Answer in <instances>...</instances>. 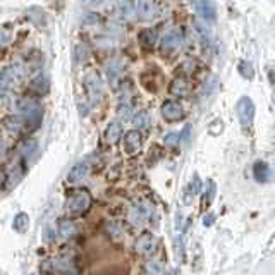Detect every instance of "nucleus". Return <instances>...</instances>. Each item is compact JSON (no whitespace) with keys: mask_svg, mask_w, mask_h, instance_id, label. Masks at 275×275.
Returning a JSON list of instances; mask_svg holds the SVG:
<instances>
[{"mask_svg":"<svg viewBox=\"0 0 275 275\" xmlns=\"http://www.w3.org/2000/svg\"><path fill=\"white\" fill-rule=\"evenodd\" d=\"M193 26H195L196 33H198V35L202 36L203 40L210 42V40H211V31H210V28H208L206 23H202V21H195V23H193Z\"/></svg>","mask_w":275,"mask_h":275,"instance_id":"obj_28","label":"nucleus"},{"mask_svg":"<svg viewBox=\"0 0 275 275\" xmlns=\"http://www.w3.org/2000/svg\"><path fill=\"white\" fill-rule=\"evenodd\" d=\"M165 269H163V263L160 260H150L146 263V275H163Z\"/></svg>","mask_w":275,"mask_h":275,"instance_id":"obj_24","label":"nucleus"},{"mask_svg":"<svg viewBox=\"0 0 275 275\" xmlns=\"http://www.w3.org/2000/svg\"><path fill=\"white\" fill-rule=\"evenodd\" d=\"M9 42H10V36L7 35V33H3L2 29H0V48H2V47H5Z\"/></svg>","mask_w":275,"mask_h":275,"instance_id":"obj_35","label":"nucleus"},{"mask_svg":"<svg viewBox=\"0 0 275 275\" xmlns=\"http://www.w3.org/2000/svg\"><path fill=\"white\" fill-rule=\"evenodd\" d=\"M115 7H117L119 14H121L124 19H131V17H135V2L133 0H114Z\"/></svg>","mask_w":275,"mask_h":275,"instance_id":"obj_20","label":"nucleus"},{"mask_svg":"<svg viewBox=\"0 0 275 275\" xmlns=\"http://www.w3.org/2000/svg\"><path fill=\"white\" fill-rule=\"evenodd\" d=\"M105 2V0H84V3H86L88 7H91V9H95V7L102 5V3Z\"/></svg>","mask_w":275,"mask_h":275,"instance_id":"obj_36","label":"nucleus"},{"mask_svg":"<svg viewBox=\"0 0 275 275\" xmlns=\"http://www.w3.org/2000/svg\"><path fill=\"white\" fill-rule=\"evenodd\" d=\"M84 88H86L91 102H98L103 96V81L95 70H90V72L84 76Z\"/></svg>","mask_w":275,"mask_h":275,"instance_id":"obj_5","label":"nucleus"},{"mask_svg":"<svg viewBox=\"0 0 275 275\" xmlns=\"http://www.w3.org/2000/svg\"><path fill=\"white\" fill-rule=\"evenodd\" d=\"M29 88L33 90V93H36L38 96H45L50 91V79L45 76V74H36L31 79V84Z\"/></svg>","mask_w":275,"mask_h":275,"instance_id":"obj_15","label":"nucleus"},{"mask_svg":"<svg viewBox=\"0 0 275 275\" xmlns=\"http://www.w3.org/2000/svg\"><path fill=\"white\" fill-rule=\"evenodd\" d=\"M135 250H136L138 255H141V256L155 255L157 250H158L157 237H155L153 234H148V232L141 234V236L136 239V243H135Z\"/></svg>","mask_w":275,"mask_h":275,"instance_id":"obj_4","label":"nucleus"},{"mask_svg":"<svg viewBox=\"0 0 275 275\" xmlns=\"http://www.w3.org/2000/svg\"><path fill=\"white\" fill-rule=\"evenodd\" d=\"M117 114L122 121H131L133 119V105L128 103V100H122V103L117 107Z\"/></svg>","mask_w":275,"mask_h":275,"instance_id":"obj_25","label":"nucleus"},{"mask_svg":"<svg viewBox=\"0 0 275 275\" xmlns=\"http://www.w3.org/2000/svg\"><path fill=\"white\" fill-rule=\"evenodd\" d=\"M2 124H3V128L9 133H12V135H21L26 128V122L21 115H7V117H3Z\"/></svg>","mask_w":275,"mask_h":275,"instance_id":"obj_14","label":"nucleus"},{"mask_svg":"<svg viewBox=\"0 0 275 275\" xmlns=\"http://www.w3.org/2000/svg\"><path fill=\"white\" fill-rule=\"evenodd\" d=\"M253 174H255V179L258 183H269V181H272V170H270V167L265 162H256L255 167H253Z\"/></svg>","mask_w":275,"mask_h":275,"instance_id":"obj_19","label":"nucleus"},{"mask_svg":"<svg viewBox=\"0 0 275 275\" xmlns=\"http://www.w3.org/2000/svg\"><path fill=\"white\" fill-rule=\"evenodd\" d=\"M122 69H124V66H122V62L119 61V59H112V61L107 62L105 66V74H107V79L110 81V83H115V81L121 77L122 74Z\"/></svg>","mask_w":275,"mask_h":275,"instance_id":"obj_17","label":"nucleus"},{"mask_svg":"<svg viewBox=\"0 0 275 275\" xmlns=\"http://www.w3.org/2000/svg\"><path fill=\"white\" fill-rule=\"evenodd\" d=\"M239 72L243 74L244 77H248V79H251V77L255 76V70H253V68L250 66V62H244V61L239 62Z\"/></svg>","mask_w":275,"mask_h":275,"instance_id":"obj_30","label":"nucleus"},{"mask_svg":"<svg viewBox=\"0 0 275 275\" xmlns=\"http://www.w3.org/2000/svg\"><path fill=\"white\" fill-rule=\"evenodd\" d=\"M193 7L205 23H213L217 19V10L211 0H191Z\"/></svg>","mask_w":275,"mask_h":275,"instance_id":"obj_7","label":"nucleus"},{"mask_svg":"<svg viewBox=\"0 0 275 275\" xmlns=\"http://www.w3.org/2000/svg\"><path fill=\"white\" fill-rule=\"evenodd\" d=\"M17 77L19 76H17L16 69H14L12 66H10V68H3L0 70V93H2V95L3 93H9Z\"/></svg>","mask_w":275,"mask_h":275,"instance_id":"obj_13","label":"nucleus"},{"mask_svg":"<svg viewBox=\"0 0 275 275\" xmlns=\"http://www.w3.org/2000/svg\"><path fill=\"white\" fill-rule=\"evenodd\" d=\"M181 141V135L179 133H169L165 138H163V143L167 144V146H177Z\"/></svg>","mask_w":275,"mask_h":275,"instance_id":"obj_31","label":"nucleus"},{"mask_svg":"<svg viewBox=\"0 0 275 275\" xmlns=\"http://www.w3.org/2000/svg\"><path fill=\"white\" fill-rule=\"evenodd\" d=\"M121 136H122V124L119 119H114V121L109 122L107 129L103 131V141H105L107 144H115V143H119Z\"/></svg>","mask_w":275,"mask_h":275,"instance_id":"obj_12","label":"nucleus"},{"mask_svg":"<svg viewBox=\"0 0 275 275\" xmlns=\"http://www.w3.org/2000/svg\"><path fill=\"white\" fill-rule=\"evenodd\" d=\"M88 55H90V50H88L86 45H83V43H81V45L74 47V61H76L77 64H81V62H83L84 59L88 57Z\"/></svg>","mask_w":275,"mask_h":275,"instance_id":"obj_29","label":"nucleus"},{"mask_svg":"<svg viewBox=\"0 0 275 275\" xmlns=\"http://www.w3.org/2000/svg\"><path fill=\"white\" fill-rule=\"evenodd\" d=\"M162 115L165 121L169 122H176V121H181L184 119V109L179 102H174V100H167L163 102L162 105Z\"/></svg>","mask_w":275,"mask_h":275,"instance_id":"obj_10","label":"nucleus"},{"mask_svg":"<svg viewBox=\"0 0 275 275\" xmlns=\"http://www.w3.org/2000/svg\"><path fill=\"white\" fill-rule=\"evenodd\" d=\"M170 93L176 96H186L189 93V84L183 77H177L170 83Z\"/></svg>","mask_w":275,"mask_h":275,"instance_id":"obj_22","label":"nucleus"},{"mask_svg":"<svg viewBox=\"0 0 275 275\" xmlns=\"http://www.w3.org/2000/svg\"><path fill=\"white\" fill-rule=\"evenodd\" d=\"M14 105H16L17 114L24 119L26 128L28 129H36L42 126L43 107L40 105L35 98H31V96H23V98H17Z\"/></svg>","mask_w":275,"mask_h":275,"instance_id":"obj_1","label":"nucleus"},{"mask_svg":"<svg viewBox=\"0 0 275 275\" xmlns=\"http://www.w3.org/2000/svg\"><path fill=\"white\" fill-rule=\"evenodd\" d=\"M77 227H76V222L70 220V218H66V220L61 222V227H59V234L64 241H69L76 236Z\"/></svg>","mask_w":275,"mask_h":275,"instance_id":"obj_21","label":"nucleus"},{"mask_svg":"<svg viewBox=\"0 0 275 275\" xmlns=\"http://www.w3.org/2000/svg\"><path fill=\"white\" fill-rule=\"evenodd\" d=\"M184 43V36L181 29H170L167 31L165 35L162 36V42H160V52L163 55H172L176 54L177 50H181Z\"/></svg>","mask_w":275,"mask_h":275,"instance_id":"obj_3","label":"nucleus"},{"mask_svg":"<svg viewBox=\"0 0 275 275\" xmlns=\"http://www.w3.org/2000/svg\"><path fill=\"white\" fill-rule=\"evenodd\" d=\"M54 229L52 227H45V230H43V241H45V243H50V241H54Z\"/></svg>","mask_w":275,"mask_h":275,"instance_id":"obj_34","label":"nucleus"},{"mask_svg":"<svg viewBox=\"0 0 275 275\" xmlns=\"http://www.w3.org/2000/svg\"><path fill=\"white\" fill-rule=\"evenodd\" d=\"M107 232H109V236L112 237L114 241H121L124 230H122V225L119 224V222H109V224H107Z\"/></svg>","mask_w":275,"mask_h":275,"instance_id":"obj_26","label":"nucleus"},{"mask_svg":"<svg viewBox=\"0 0 275 275\" xmlns=\"http://www.w3.org/2000/svg\"><path fill=\"white\" fill-rule=\"evenodd\" d=\"M153 215V206L150 203H138L129 210V220L135 225H141Z\"/></svg>","mask_w":275,"mask_h":275,"instance_id":"obj_8","label":"nucleus"},{"mask_svg":"<svg viewBox=\"0 0 275 275\" xmlns=\"http://www.w3.org/2000/svg\"><path fill=\"white\" fill-rule=\"evenodd\" d=\"M138 16L143 21H151L153 17H157L158 9L155 0H138Z\"/></svg>","mask_w":275,"mask_h":275,"instance_id":"obj_11","label":"nucleus"},{"mask_svg":"<svg viewBox=\"0 0 275 275\" xmlns=\"http://www.w3.org/2000/svg\"><path fill=\"white\" fill-rule=\"evenodd\" d=\"M33 275H35V274H33Z\"/></svg>","mask_w":275,"mask_h":275,"instance_id":"obj_38","label":"nucleus"},{"mask_svg":"<svg viewBox=\"0 0 275 275\" xmlns=\"http://www.w3.org/2000/svg\"><path fill=\"white\" fill-rule=\"evenodd\" d=\"M36 148H38V143H36V139H33V138H26V139L21 141V144H19V151L23 157H31L36 151Z\"/></svg>","mask_w":275,"mask_h":275,"instance_id":"obj_23","label":"nucleus"},{"mask_svg":"<svg viewBox=\"0 0 275 275\" xmlns=\"http://www.w3.org/2000/svg\"><path fill=\"white\" fill-rule=\"evenodd\" d=\"M26 227H28V215L19 213L16 217V222H14V229H16V230H24Z\"/></svg>","mask_w":275,"mask_h":275,"instance_id":"obj_32","label":"nucleus"},{"mask_svg":"<svg viewBox=\"0 0 275 275\" xmlns=\"http://www.w3.org/2000/svg\"><path fill=\"white\" fill-rule=\"evenodd\" d=\"M237 115H239V121L243 124V128H250L253 124V119H255V103H253L250 96H243L237 102Z\"/></svg>","mask_w":275,"mask_h":275,"instance_id":"obj_6","label":"nucleus"},{"mask_svg":"<svg viewBox=\"0 0 275 275\" xmlns=\"http://www.w3.org/2000/svg\"><path fill=\"white\" fill-rule=\"evenodd\" d=\"M200 189H202V181H200V177L196 176L195 179H193V183L189 184V193H191V195H198Z\"/></svg>","mask_w":275,"mask_h":275,"instance_id":"obj_33","label":"nucleus"},{"mask_svg":"<svg viewBox=\"0 0 275 275\" xmlns=\"http://www.w3.org/2000/svg\"><path fill=\"white\" fill-rule=\"evenodd\" d=\"M88 174H90V165H88V162H79L70 169L68 181L69 183H79V181H83Z\"/></svg>","mask_w":275,"mask_h":275,"instance_id":"obj_16","label":"nucleus"},{"mask_svg":"<svg viewBox=\"0 0 275 275\" xmlns=\"http://www.w3.org/2000/svg\"><path fill=\"white\" fill-rule=\"evenodd\" d=\"M3 184H5V176H3V172L0 170V189L3 188Z\"/></svg>","mask_w":275,"mask_h":275,"instance_id":"obj_37","label":"nucleus"},{"mask_svg":"<svg viewBox=\"0 0 275 275\" xmlns=\"http://www.w3.org/2000/svg\"><path fill=\"white\" fill-rule=\"evenodd\" d=\"M143 146V136H141L139 129H131L124 135V150L128 155H136L141 151Z\"/></svg>","mask_w":275,"mask_h":275,"instance_id":"obj_9","label":"nucleus"},{"mask_svg":"<svg viewBox=\"0 0 275 275\" xmlns=\"http://www.w3.org/2000/svg\"><path fill=\"white\" fill-rule=\"evenodd\" d=\"M138 40H139L141 47L146 48V50H151V48L155 47V43H157V40H158L157 29H153V28L143 29V31L139 33V36H138Z\"/></svg>","mask_w":275,"mask_h":275,"instance_id":"obj_18","label":"nucleus"},{"mask_svg":"<svg viewBox=\"0 0 275 275\" xmlns=\"http://www.w3.org/2000/svg\"><path fill=\"white\" fill-rule=\"evenodd\" d=\"M133 124H135L136 129L148 128V124H150V115H148V112H138L135 117H133Z\"/></svg>","mask_w":275,"mask_h":275,"instance_id":"obj_27","label":"nucleus"},{"mask_svg":"<svg viewBox=\"0 0 275 275\" xmlns=\"http://www.w3.org/2000/svg\"><path fill=\"white\" fill-rule=\"evenodd\" d=\"M91 206V196L86 189H79V191H74L72 195L68 198L66 208L72 217H81L84 215Z\"/></svg>","mask_w":275,"mask_h":275,"instance_id":"obj_2","label":"nucleus"}]
</instances>
